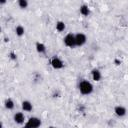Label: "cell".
<instances>
[{
    "label": "cell",
    "instance_id": "6da1fadb",
    "mask_svg": "<svg viewBox=\"0 0 128 128\" xmlns=\"http://www.w3.org/2000/svg\"><path fill=\"white\" fill-rule=\"evenodd\" d=\"M78 89H79V92L82 95H90L94 91V86L90 81H88L86 79H83L79 82Z\"/></svg>",
    "mask_w": 128,
    "mask_h": 128
},
{
    "label": "cell",
    "instance_id": "7c38bea8",
    "mask_svg": "<svg viewBox=\"0 0 128 128\" xmlns=\"http://www.w3.org/2000/svg\"><path fill=\"white\" fill-rule=\"evenodd\" d=\"M35 48H36V51L38 53H40V54H44L46 52V46L41 42H36Z\"/></svg>",
    "mask_w": 128,
    "mask_h": 128
},
{
    "label": "cell",
    "instance_id": "52a82bcc",
    "mask_svg": "<svg viewBox=\"0 0 128 128\" xmlns=\"http://www.w3.org/2000/svg\"><path fill=\"white\" fill-rule=\"evenodd\" d=\"M13 120L16 124L18 125H22V124H25V121H26V118H25V115L22 113V112H16L14 113L13 115Z\"/></svg>",
    "mask_w": 128,
    "mask_h": 128
},
{
    "label": "cell",
    "instance_id": "8fae6325",
    "mask_svg": "<svg viewBox=\"0 0 128 128\" xmlns=\"http://www.w3.org/2000/svg\"><path fill=\"white\" fill-rule=\"evenodd\" d=\"M4 106L7 110H13L14 107H15V102L13 101V99L11 98H7L4 102Z\"/></svg>",
    "mask_w": 128,
    "mask_h": 128
},
{
    "label": "cell",
    "instance_id": "2e32d148",
    "mask_svg": "<svg viewBox=\"0 0 128 128\" xmlns=\"http://www.w3.org/2000/svg\"><path fill=\"white\" fill-rule=\"evenodd\" d=\"M6 2H7V0H0V4H1V5L6 4Z\"/></svg>",
    "mask_w": 128,
    "mask_h": 128
},
{
    "label": "cell",
    "instance_id": "3957f363",
    "mask_svg": "<svg viewBox=\"0 0 128 128\" xmlns=\"http://www.w3.org/2000/svg\"><path fill=\"white\" fill-rule=\"evenodd\" d=\"M63 43L68 48H74L76 47V41H75V34L73 33H67L63 38Z\"/></svg>",
    "mask_w": 128,
    "mask_h": 128
},
{
    "label": "cell",
    "instance_id": "9c48e42d",
    "mask_svg": "<svg viewBox=\"0 0 128 128\" xmlns=\"http://www.w3.org/2000/svg\"><path fill=\"white\" fill-rule=\"evenodd\" d=\"M21 108L25 112H31L33 110V104L29 100H23L21 103Z\"/></svg>",
    "mask_w": 128,
    "mask_h": 128
},
{
    "label": "cell",
    "instance_id": "277c9868",
    "mask_svg": "<svg viewBox=\"0 0 128 128\" xmlns=\"http://www.w3.org/2000/svg\"><path fill=\"white\" fill-rule=\"evenodd\" d=\"M50 66L55 69V70H60L64 67V62L61 60V58H59L58 56H53L51 59H50Z\"/></svg>",
    "mask_w": 128,
    "mask_h": 128
},
{
    "label": "cell",
    "instance_id": "ba28073f",
    "mask_svg": "<svg viewBox=\"0 0 128 128\" xmlns=\"http://www.w3.org/2000/svg\"><path fill=\"white\" fill-rule=\"evenodd\" d=\"M91 78L95 82H99L102 79V73L98 68H93L91 70Z\"/></svg>",
    "mask_w": 128,
    "mask_h": 128
},
{
    "label": "cell",
    "instance_id": "5b68a950",
    "mask_svg": "<svg viewBox=\"0 0 128 128\" xmlns=\"http://www.w3.org/2000/svg\"><path fill=\"white\" fill-rule=\"evenodd\" d=\"M75 41H76V46L81 47V46L85 45V43L87 42V37L84 33H76L75 34Z\"/></svg>",
    "mask_w": 128,
    "mask_h": 128
},
{
    "label": "cell",
    "instance_id": "5bb4252c",
    "mask_svg": "<svg viewBox=\"0 0 128 128\" xmlns=\"http://www.w3.org/2000/svg\"><path fill=\"white\" fill-rule=\"evenodd\" d=\"M65 29H66V25H65L64 21L59 20V21L56 22V30H57L58 32H63Z\"/></svg>",
    "mask_w": 128,
    "mask_h": 128
},
{
    "label": "cell",
    "instance_id": "e0dca14e",
    "mask_svg": "<svg viewBox=\"0 0 128 128\" xmlns=\"http://www.w3.org/2000/svg\"><path fill=\"white\" fill-rule=\"evenodd\" d=\"M10 55H11V58H12V59H16V57H15V54H14V53H11Z\"/></svg>",
    "mask_w": 128,
    "mask_h": 128
},
{
    "label": "cell",
    "instance_id": "9a60e30c",
    "mask_svg": "<svg viewBox=\"0 0 128 128\" xmlns=\"http://www.w3.org/2000/svg\"><path fill=\"white\" fill-rule=\"evenodd\" d=\"M17 4L21 9H26L28 7V0H17Z\"/></svg>",
    "mask_w": 128,
    "mask_h": 128
},
{
    "label": "cell",
    "instance_id": "7a4b0ae2",
    "mask_svg": "<svg viewBox=\"0 0 128 128\" xmlns=\"http://www.w3.org/2000/svg\"><path fill=\"white\" fill-rule=\"evenodd\" d=\"M41 124H42V122H41L40 118H38L36 116H32L25 122L24 127L25 128H38L41 126Z\"/></svg>",
    "mask_w": 128,
    "mask_h": 128
},
{
    "label": "cell",
    "instance_id": "4fadbf2b",
    "mask_svg": "<svg viewBox=\"0 0 128 128\" xmlns=\"http://www.w3.org/2000/svg\"><path fill=\"white\" fill-rule=\"evenodd\" d=\"M24 33H25V28L22 25H17L15 27V34H16V36L22 37L24 35Z\"/></svg>",
    "mask_w": 128,
    "mask_h": 128
},
{
    "label": "cell",
    "instance_id": "30bf717a",
    "mask_svg": "<svg viewBox=\"0 0 128 128\" xmlns=\"http://www.w3.org/2000/svg\"><path fill=\"white\" fill-rule=\"evenodd\" d=\"M79 12H80V14H81L82 16L87 17V16H89V14H90V8L88 7V5L83 4V5H81L80 8H79Z\"/></svg>",
    "mask_w": 128,
    "mask_h": 128
},
{
    "label": "cell",
    "instance_id": "8992f818",
    "mask_svg": "<svg viewBox=\"0 0 128 128\" xmlns=\"http://www.w3.org/2000/svg\"><path fill=\"white\" fill-rule=\"evenodd\" d=\"M114 113L117 117L122 118L127 114V109L123 105H117V106L114 107Z\"/></svg>",
    "mask_w": 128,
    "mask_h": 128
}]
</instances>
